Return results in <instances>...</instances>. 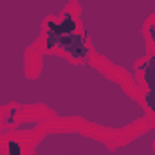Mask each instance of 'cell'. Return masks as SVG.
<instances>
[{
    "label": "cell",
    "mask_w": 155,
    "mask_h": 155,
    "mask_svg": "<svg viewBox=\"0 0 155 155\" xmlns=\"http://www.w3.org/2000/svg\"><path fill=\"white\" fill-rule=\"evenodd\" d=\"M144 76H146V83H148V87H150V92H148L146 99H148L150 107L153 108V112H155V58H152V61L146 63V67H144Z\"/></svg>",
    "instance_id": "6da1fadb"
}]
</instances>
